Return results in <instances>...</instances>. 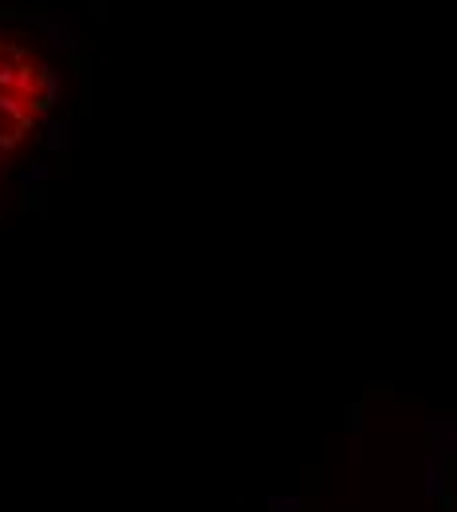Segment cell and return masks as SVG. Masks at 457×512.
Masks as SVG:
<instances>
[{"mask_svg":"<svg viewBox=\"0 0 457 512\" xmlns=\"http://www.w3.org/2000/svg\"><path fill=\"white\" fill-rule=\"evenodd\" d=\"M60 115V75L36 52L0 44V201L40 162Z\"/></svg>","mask_w":457,"mask_h":512,"instance_id":"cell-1","label":"cell"},{"mask_svg":"<svg viewBox=\"0 0 457 512\" xmlns=\"http://www.w3.org/2000/svg\"><path fill=\"white\" fill-rule=\"evenodd\" d=\"M446 512H457V481H454V489H450V505H446Z\"/></svg>","mask_w":457,"mask_h":512,"instance_id":"cell-2","label":"cell"}]
</instances>
